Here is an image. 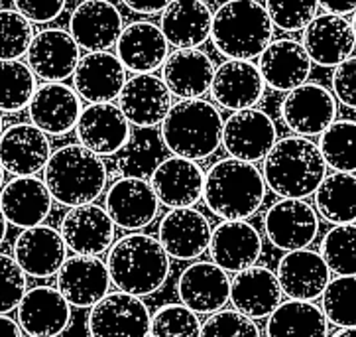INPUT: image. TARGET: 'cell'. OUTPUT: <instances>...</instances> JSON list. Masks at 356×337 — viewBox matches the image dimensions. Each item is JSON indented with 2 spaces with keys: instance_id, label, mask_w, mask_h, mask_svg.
Listing matches in <instances>:
<instances>
[{
  "instance_id": "obj_1",
  "label": "cell",
  "mask_w": 356,
  "mask_h": 337,
  "mask_svg": "<svg viewBox=\"0 0 356 337\" xmlns=\"http://www.w3.org/2000/svg\"><path fill=\"white\" fill-rule=\"evenodd\" d=\"M106 268L118 290L142 298L165 284L170 276V256L156 237L148 233H128L108 249Z\"/></svg>"
},
{
  "instance_id": "obj_2",
  "label": "cell",
  "mask_w": 356,
  "mask_h": 337,
  "mask_svg": "<svg viewBox=\"0 0 356 337\" xmlns=\"http://www.w3.org/2000/svg\"><path fill=\"white\" fill-rule=\"evenodd\" d=\"M262 175L266 187L280 198L305 199L315 194L327 175V164L313 140L291 134L276 140L266 154Z\"/></svg>"
},
{
  "instance_id": "obj_3",
  "label": "cell",
  "mask_w": 356,
  "mask_h": 337,
  "mask_svg": "<svg viewBox=\"0 0 356 337\" xmlns=\"http://www.w3.org/2000/svg\"><path fill=\"white\" fill-rule=\"evenodd\" d=\"M203 199L220 219H248L262 207L266 182L262 170L236 158H222L205 174Z\"/></svg>"
},
{
  "instance_id": "obj_4",
  "label": "cell",
  "mask_w": 356,
  "mask_h": 337,
  "mask_svg": "<svg viewBox=\"0 0 356 337\" xmlns=\"http://www.w3.org/2000/svg\"><path fill=\"white\" fill-rule=\"evenodd\" d=\"M44 184L51 199L65 207L92 203L106 187V166L85 146L67 144L51 152L44 168Z\"/></svg>"
},
{
  "instance_id": "obj_5",
  "label": "cell",
  "mask_w": 356,
  "mask_h": 337,
  "mask_svg": "<svg viewBox=\"0 0 356 337\" xmlns=\"http://www.w3.org/2000/svg\"><path fill=\"white\" fill-rule=\"evenodd\" d=\"M222 116L205 99H185L170 109L161 123V140L173 156L201 162L213 156L222 140Z\"/></svg>"
},
{
  "instance_id": "obj_6",
  "label": "cell",
  "mask_w": 356,
  "mask_h": 337,
  "mask_svg": "<svg viewBox=\"0 0 356 337\" xmlns=\"http://www.w3.org/2000/svg\"><path fill=\"white\" fill-rule=\"evenodd\" d=\"M272 38L274 24L258 0H227L213 14L211 40L227 58H260Z\"/></svg>"
},
{
  "instance_id": "obj_7",
  "label": "cell",
  "mask_w": 356,
  "mask_h": 337,
  "mask_svg": "<svg viewBox=\"0 0 356 337\" xmlns=\"http://www.w3.org/2000/svg\"><path fill=\"white\" fill-rule=\"evenodd\" d=\"M146 302L127 292H108L95 304L87 318L91 337H149Z\"/></svg>"
},
{
  "instance_id": "obj_8",
  "label": "cell",
  "mask_w": 356,
  "mask_h": 337,
  "mask_svg": "<svg viewBox=\"0 0 356 337\" xmlns=\"http://www.w3.org/2000/svg\"><path fill=\"white\" fill-rule=\"evenodd\" d=\"M264 231L276 249L289 253L307 249L319 233V215L305 199L280 198L264 215Z\"/></svg>"
},
{
  "instance_id": "obj_9",
  "label": "cell",
  "mask_w": 356,
  "mask_h": 337,
  "mask_svg": "<svg viewBox=\"0 0 356 337\" xmlns=\"http://www.w3.org/2000/svg\"><path fill=\"white\" fill-rule=\"evenodd\" d=\"M277 130L272 116L260 109L234 111L222 125L220 144L230 158L256 164L264 160L266 154L276 144Z\"/></svg>"
},
{
  "instance_id": "obj_10",
  "label": "cell",
  "mask_w": 356,
  "mask_h": 337,
  "mask_svg": "<svg viewBox=\"0 0 356 337\" xmlns=\"http://www.w3.org/2000/svg\"><path fill=\"white\" fill-rule=\"evenodd\" d=\"M160 199L148 180L138 175L118 178L108 187L104 210L116 227L124 231H140L158 217Z\"/></svg>"
},
{
  "instance_id": "obj_11",
  "label": "cell",
  "mask_w": 356,
  "mask_h": 337,
  "mask_svg": "<svg viewBox=\"0 0 356 337\" xmlns=\"http://www.w3.org/2000/svg\"><path fill=\"white\" fill-rule=\"evenodd\" d=\"M115 227L104 207L85 203L70 207L61 219L59 233L65 246L75 255L101 256L115 243Z\"/></svg>"
},
{
  "instance_id": "obj_12",
  "label": "cell",
  "mask_w": 356,
  "mask_h": 337,
  "mask_svg": "<svg viewBox=\"0 0 356 337\" xmlns=\"http://www.w3.org/2000/svg\"><path fill=\"white\" fill-rule=\"evenodd\" d=\"M282 118L298 136H317L337 118V99L319 83H303L282 103Z\"/></svg>"
},
{
  "instance_id": "obj_13",
  "label": "cell",
  "mask_w": 356,
  "mask_h": 337,
  "mask_svg": "<svg viewBox=\"0 0 356 337\" xmlns=\"http://www.w3.org/2000/svg\"><path fill=\"white\" fill-rule=\"evenodd\" d=\"M26 56L28 65L38 79L46 83H63L75 73L81 59V47L67 30L46 28L34 34Z\"/></svg>"
},
{
  "instance_id": "obj_14",
  "label": "cell",
  "mask_w": 356,
  "mask_h": 337,
  "mask_svg": "<svg viewBox=\"0 0 356 337\" xmlns=\"http://www.w3.org/2000/svg\"><path fill=\"white\" fill-rule=\"evenodd\" d=\"M118 107L134 127H160L173 107L172 91L158 75L136 73L124 83L118 95Z\"/></svg>"
},
{
  "instance_id": "obj_15",
  "label": "cell",
  "mask_w": 356,
  "mask_h": 337,
  "mask_svg": "<svg viewBox=\"0 0 356 337\" xmlns=\"http://www.w3.org/2000/svg\"><path fill=\"white\" fill-rule=\"evenodd\" d=\"M81 146L97 156H113L130 140V123L115 103H91L81 111L77 120Z\"/></svg>"
},
{
  "instance_id": "obj_16",
  "label": "cell",
  "mask_w": 356,
  "mask_h": 337,
  "mask_svg": "<svg viewBox=\"0 0 356 337\" xmlns=\"http://www.w3.org/2000/svg\"><path fill=\"white\" fill-rule=\"evenodd\" d=\"M213 227L195 207L170 210L158 225V241L168 256L177 260H195L209 251Z\"/></svg>"
},
{
  "instance_id": "obj_17",
  "label": "cell",
  "mask_w": 356,
  "mask_h": 337,
  "mask_svg": "<svg viewBox=\"0 0 356 337\" xmlns=\"http://www.w3.org/2000/svg\"><path fill=\"white\" fill-rule=\"evenodd\" d=\"M177 296L185 308L199 314H215L230 302L229 272L213 260L193 262L177 280Z\"/></svg>"
},
{
  "instance_id": "obj_18",
  "label": "cell",
  "mask_w": 356,
  "mask_h": 337,
  "mask_svg": "<svg viewBox=\"0 0 356 337\" xmlns=\"http://www.w3.org/2000/svg\"><path fill=\"white\" fill-rule=\"evenodd\" d=\"M149 184L161 205L170 210L193 207L203 198L205 172L195 160L170 156L154 168Z\"/></svg>"
},
{
  "instance_id": "obj_19",
  "label": "cell",
  "mask_w": 356,
  "mask_h": 337,
  "mask_svg": "<svg viewBox=\"0 0 356 337\" xmlns=\"http://www.w3.org/2000/svg\"><path fill=\"white\" fill-rule=\"evenodd\" d=\"M209 253L217 267L236 274L258 262L262 256V237L244 219H222L211 233Z\"/></svg>"
},
{
  "instance_id": "obj_20",
  "label": "cell",
  "mask_w": 356,
  "mask_h": 337,
  "mask_svg": "<svg viewBox=\"0 0 356 337\" xmlns=\"http://www.w3.org/2000/svg\"><path fill=\"white\" fill-rule=\"evenodd\" d=\"M276 276L282 292L289 300L315 302L327 288L331 270L317 251L298 249L280 258Z\"/></svg>"
},
{
  "instance_id": "obj_21",
  "label": "cell",
  "mask_w": 356,
  "mask_h": 337,
  "mask_svg": "<svg viewBox=\"0 0 356 337\" xmlns=\"http://www.w3.org/2000/svg\"><path fill=\"white\" fill-rule=\"evenodd\" d=\"M301 46L305 47L313 63L321 68H337L353 56L356 47L353 24L345 16L317 14L303 30Z\"/></svg>"
},
{
  "instance_id": "obj_22",
  "label": "cell",
  "mask_w": 356,
  "mask_h": 337,
  "mask_svg": "<svg viewBox=\"0 0 356 337\" xmlns=\"http://www.w3.org/2000/svg\"><path fill=\"white\" fill-rule=\"evenodd\" d=\"M18 326L30 337H58L71 322V304L51 286L26 290L16 308Z\"/></svg>"
},
{
  "instance_id": "obj_23",
  "label": "cell",
  "mask_w": 356,
  "mask_h": 337,
  "mask_svg": "<svg viewBox=\"0 0 356 337\" xmlns=\"http://www.w3.org/2000/svg\"><path fill=\"white\" fill-rule=\"evenodd\" d=\"M111 274L101 256L73 255L58 272L59 294L75 308H92L108 294Z\"/></svg>"
},
{
  "instance_id": "obj_24",
  "label": "cell",
  "mask_w": 356,
  "mask_h": 337,
  "mask_svg": "<svg viewBox=\"0 0 356 337\" xmlns=\"http://www.w3.org/2000/svg\"><path fill=\"white\" fill-rule=\"evenodd\" d=\"M49 156L51 146L47 134L32 123L12 125L0 134V164L14 178L42 172Z\"/></svg>"
},
{
  "instance_id": "obj_25",
  "label": "cell",
  "mask_w": 356,
  "mask_h": 337,
  "mask_svg": "<svg viewBox=\"0 0 356 337\" xmlns=\"http://www.w3.org/2000/svg\"><path fill=\"white\" fill-rule=\"evenodd\" d=\"M67 258V246L58 229L49 225H35L24 229L14 241V260L26 276L49 279L58 274Z\"/></svg>"
},
{
  "instance_id": "obj_26",
  "label": "cell",
  "mask_w": 356,
  "mask_h": 337,
  "mask_svg": "<svg viewBox=\"0 0 356 337\" xmlns=\"http://www.w3.org/2000/svg\"><path fill=\"white\" fill-rule=\"evenodd\" d=\"M127 83V70L111 52H89L73 73V89L91 103H113Z\"/></svg>"
},
{
  "instance_id": "obj_27",
  "label": "cell",
  "mask_w": 356,
  "mask_h": 337,
  "mask_svg": "<svg viewBox=\"0 0 356 337\" xmlns=\"http://www.w3.org/2000/svg\"><path fill=\"white\" fill-rule=\"evenodd\" d=\"M122 28V14L108 0H81L71 12L70 34L87 52H108Z\"/></svg>"
},
{
  "instance_id": "obj_28",
  "label": "cell",
  "mask_w": 356,
  "mask_h": 337,
  "mask_svg": "<svg viewBox=\"0 0 356 337\" xmlns=\"http://www.w3.org/2000/svg\"><path fill=\"white\" fill-rule=\"evenodd\" d=\"M266 83L258 65L246 59H229L215 70L211 95L227 111H244L256 107L264 97Z\"/></svg>"
},
{
  "instance_id": "obj_29",
  "label": "cell",
  "mask_w": 356,
  "mask_h": 337,
  "mask_svg": "<svg viewBox=\"0 0 356 337\" xmlns=\"http://www.w3.org/2000/svg\"><path fill=\"white\" fill-rule=\"evenodd\" d=\"M81 99L75 89L65 83H44L35 89L28 105L32 125L51 136H63L77 127Z\"/></svg>"
},
{
  "instance_id": "obj_30",
  "label": "cell",
  "mask_w": 356,
  "mask_h": 337,
  "mask_svg": "<svg viewBox=\"0 0 356 337\" xmlns=\"http://www.w3.org/2000/svg\"><path fill=\"white\" fill-rule=\"evenodd\" d=\"M282 286L274 270L254 265L230 280V302L236 312L252 320H264L282 304Z\"/></svg>"
},
{
  "instance_id": "obj_31",
  "label": "cell",
  "mask_w": 356,
  "mask_h": 337,
  "mask_svg": "<svg viewBox=\"0 0 356 337\" xmlns=\"http://www.w3.org/2000/svg\"><path fill=\"white\" fill-rule=\"evenodd\" d=\"M51 201L46 184L35 175H16L0 189V210L6 221L20 229L46 221Z\"/></svg>"
},
{
  "instance_id": "obj_32",
  "label": "cell",
  "mask_w": 356,
  "mask_h": 337,
  "mask_svg": "<svg viewBox=\"0 0 356 337\" xmlns=\"http://www.w3.org/2000/svg\"><path fill=\"white\" fill-rule=\"evenodd\" d=\"M313 61L307 56L305 47L298 40L282 38L270 42L260 54L258 70L268 87L276 91H293L299 85L307 83Z\"/></svg>"
},
{
  "instance_id": "obj_33",
  "label": "cell",
  "mask_w": 356,
  "mask_h": 337,
  "mask_svg": "<svg viewBox=\"0 0 356 337\" xmlns=\"http://www.w3.org/2000/svg\"><path fill=\"white\" fill-rule=\"evenodd\" d=\"M116 58L132 73H154L168 59L170 44L161 34L160 26L138 20L122 28L116 40Z\"/></svg>"
},
{
  "instance_id": "obj_34",
  "label": "cell",
  "mask_w": 356,
  "mask_h": 337,
  "mask_svg": "<svg viewBox=\"0 0 356 337\" xmlns=\"http://www.w3.org/2000/svg\"><path fill=\"white\" fill-rule=\"evenodd\" d=\"M213 12L201 0H173L161 12L160 30L175 49H199L211 38Z\"/></svg>"
},
{
  "instance_id": "obj_35",
  "label": "cell",
  "mask_w": 356,
  "mask_h": 337,
  "mask_svg": "<svg viewBox=\"0 0 356 337\" xmlns=\"http://www.w3.org/2000/svg\"><path fill=\"white\" fill-rule=\"evenodd\" d=\"M215 63L201 49H175L163 61L161 79L172 95L185 99H201L211 91Z\"/></svg>"
},
{
  "instance_id": "obj_36",
  "label": "cell",
  "mask_w": 356,
  "mask_h": 337,
  "mask_svg": "<svg viewBox=\"0 0 356 337\" xmlns=\"http://www.w3.org/2000/svg\"><path fill=\"white\" fill-rule=\"evenodd\" d=\"M266 337H329V322L313 302L286 300L268 315Z\"/></svg>"
},
{
  "instance_id": "obj_37",
  "label": "cell",
  "mask_w": 356,
  "mask_h": 337,
  "mask_svg": "<svg viewBox=\"0 0 356 337\" xmlns=\"http://www.w3.org/2000/svg\"><path fill=\"white\" fill-rule=\"evenodd\" d=\"M315 211L333 225L356 223V175L333 172L315 189Z\"/></svg>"
},
{
  "instance_id": "obj_38",
  "label": "cell",
  "mask_w": 356,
  "mask_h": 337,
  "mask_svg": "<svg viewBox=\"0 0 356 337\" xmlns=\"http://www.w3.org/2000/svg\"><path fill=\"white\" fill-rule=\"evenodd\" d=\"M319 150L327 168L334 172H356V120H334L319 134Z\"/></svg>"
},
{
  "instance_id": "obj_39",
  "label": "cell",
  "mask_w": 356,
  "mask_h": 337,
  "mask_svg": "<svg viewBox=\"0 0 356 337\" xmlns=\"http://www.w3.org/2000/svg\"><path fill=\"white\" fill-rule=\"evenodd\" d=\"M35 75L20 59L0 61V113H20L35 93Z\"/></svg>"
},
{
  "instance_id": "obj_40",
  "label": "cell",
  "mask_w": 356,
  "mask_h": 337,
  "mask_svg": "<svg viewBox=\"0 0 356 337\" xmlns=\"http://www.w3.org/2000/svg\"><path fill=\"white\" fill-rule=\"evenodd\" d=\"M319 255L337 276H356V225H334L323 237Z\"/></svg>"
},
{
  "instance_id": "obj_41",
  "label": "cell",
  "mask_w": 356,
  "mask_h": 337,
  "mask_svg": "<svg viewBox=\"0 0 356 337\" xmlns=\"http://www.w3.org/2000/svg\"><path fill=\"white\" fill-rule=\"evenodd\" d=\"M321 310L329 324L356 327V276L329 280L321 296Z\"/></svg>"
},
{
  "instance_id": "obj_42",
  "label": "cell",
  "mask_w": 356,
  "mask_h": 337,
  "mask_svg": "<svg viewBox=\"0 0 356 337\" xmlns=\"http://www.w3.org/2000/svg\"><path fill=\"white\" fill-rule=\"evenodd\" d=\"M201 322L184 304H165L149 320V337H199Z\"/></svg>"
},
{
  "instance_id": "obj_43",
  "label": "cell",
  "mask_w": 356,
  "mask_h": 337,
  "mask_svg": "<svg viewBox=\"0 0 356 337\" xmlns=\"http://www.w3.org/2000/svg\"><path fill=\"white\" fill-rule=\"evenodd\" d=\"M32 40L34 28L30 20L10 8L0 10V61L20 59L26 56Z\"/></svg>"
},
{
  "instance_id": "obj_44",
  "label": "cell",
  "mask_w": 356,
  "mask_h": 337,
  "mask_svg": "<svg viewBox=\"0 0 356 337\" xmlns=\"http://www.w3.org/2000/svg\"><path fill=\"white\" fill-rule=\"evenodd\" d=\"M317 0H266V12L272 24L284 32L305 30L317 16Z\"/></svg>"
},
{
  "instance_id": "obj_45",
  "label": "cell",
  "mask_w": 356,
  "mask_h": 337,
  "mask_svg": "<svg viewBox=\"0 0 356 337\" xmlns=\"http://www.w3.org/2000/svg\"><path fill=\"white\" fill-rule=\"evenodd\" d=\"M199 337H262L256 320L241 314L236 310H218L209 315L205 324H201Z\"/></svg>"
},
{
  "instance_id": "obj_46",
  "label": "cell",
  "mask_w": 356,
  "mask_h": 337,
  "mask_svg": "<svg viewBox=\"0 0 356 337\" xmlns=\"http://www.w3.org/2000/svg\"><path fill=\"white\" fill-rule=\"evenodd\" d=\"M26 294V274L14 256L0 253V314L18 308Z\"/></svg>"
},
{
  "instance_id": "obj_47",
  "label": "cell",
  "mask_w": 356,
  "mask_h": 337,
  "mask_svg": "<svg viewBox=\"0 0 356 337\" xmlns=\"http://www.w3.org/2000/svg\"><path fill=\"white\" fill-rule=\"evenodd\" d=\"M333 95L339 103L348 109H356V56H350L334 68Z\"/></svg>"
},
{
  "instance_id": "obj_48",
  "label": "cell",
  "mask_w": 356,
  "mask_h": 337,
  "mask_svg": "<svg viewBox=\"0 0 356 337\" xmlns=\"http://www.w3.org/2000/svg\"><path fill=\"white\" fill-rule=\"evenodd\" d=\"M16 12H20L32 24H47L56 20L65 8L67 0H12Z\"/></svg>"
},
{
  "instance_id": "obj_49",
  "label": "cell",
  "mask_w": 356,
  "mask_h": 337,
  "mask_svg": "<svg viewBox=\"0 0 356 337\" xmlns=\"http://www.w3.org/2000/svg\"><path fill=\"white\" fill-rule=\"evenodd\" d=\"M127 4V8H130L136 14H158L163 12L173 0H122Z\"/></svg>"
},
{
  "instance_id": "obj_50",
  "label": "cell",
  "mask_w": 356,
  "mask_h": 337,
  "mask_svg": "<svg viewBox=\"0 0 356 337\" xmlns=\"http://www.w3.org/2000/svg\"><path fill=\"white\" fill-rule=\"evenodd\" d=\"M323 10L337 16H345L350 12H356V0H317Z\"/></svg>"
},
{
  "instance_id": "obj_51",
  "label": "cell",
  "mask_w": 356,
  "mask_h": 337,
  "mask_svg": "<svg viewBox=\"0 0 356 337\" xmlns=\"http://www.w3.org/2000/svg\"><path fill=\"white\" fill-rule=\"evenodd\" d=\"M0 337H24L22 327L8 314H0Z\"/></svg>"
},
{
  "instance_id": "obj_52",
  "label": "cell",
  "mask_w": 356,
  "mask_h": 337,
  "mask_svg": "<svg viewBox=\"0 0 356 337\" xmlns=\"http://www.w3.org/2000/svg\"><path fill=\"white\" fill-rule=\"evenodd\" d=\"M6 233H8V221H6L4 213H2V210H0V244H2V241L6 239Z\"/></svg>"
},
{
  "instance_id": "obj_53",
  "label": "cell",
  "mask_w": 356,
  "mask_h": 337,
  "mask_svg": "<svg viewBox=\"0 0 356 337\" xmlns=\"http://www.w3.org/2000/svg\"><path fill=\"white\" fill-rule=\"evenodd\" d=\"M331 337H356V327H341Z\"/></svg>"
},
{
  "instance_id": "obj_54",
  "label": "cell",
  "mask_w": 356,
  "mask_h": 337,
  "mask_svg": "<svg viewBox=\"0 0 356 337\" xmlns=\"http://www.w3.org/2000/svg\"><path fill=\"white\" fill-rule=\"evenodd\" d=\"M4 186V168H2V164H0V189Z\"/></svg>"
},
{
  "instance_id": "obj_55",
  "label": "cell",
  "mask_w": 356,
  "mask_h": 337,
  "mask_svg": "<svg viewBox=\"0 0 356 337\" xmlns=\"http://www.w3.org/2000/svg\"><path fill=\"white\" fill-rule=\"evenodd\" d=\"M353 32H355V40H356V12H355V18H353Z\"/></svg>"
},
{
  "instance_id": "obj_56",
  "label": "cell",
  "mask_w": 356,
  "mask_h": 337,
  "mask_svg": "<svg viewBox=\"0 0 356 337\" xmlns=\"http://www.w3.org/2000/svg\"><path fill=\"white\" fill-rule=\"evenodd\" d=\"M0 134H2V113H0Z\"/></svg>"
},
{
  "instance_id": "obj_57",
  "label": "cell",
  "mask_w": 356,
  "mask_h": 337,
  "mask_svg": "<svg viewBox=\"0 0 356 337\" xmlns=\"http://www.w3.org/2000/svg\"><path fill=\"white\" fill-rule=\"evenodd\" d=\"M201 2H207V0H201Z\"/></svg>"
}]
</instances>
